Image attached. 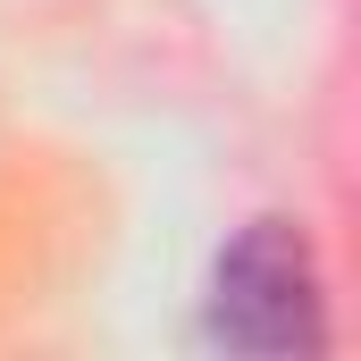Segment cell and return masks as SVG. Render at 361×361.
Returning a JSON list of instances; mask_svg holds the SVG:
<instances>
[{"label": "cell", "mask_w": 361, "mask_h": 361, "mask_svg": "<svg viewBox=\"0 0 361 361\" xmlns=\"http://www.w3.org/2000/svg\"><path fill=\"white\" fill-rule=\"evenodd\" d=\"M202 336L219 353H319L328 345V286L311 261V235L294 219H244L202 286Z\"/></svg>", "instance_id": "cell-1"}]
</instances>
